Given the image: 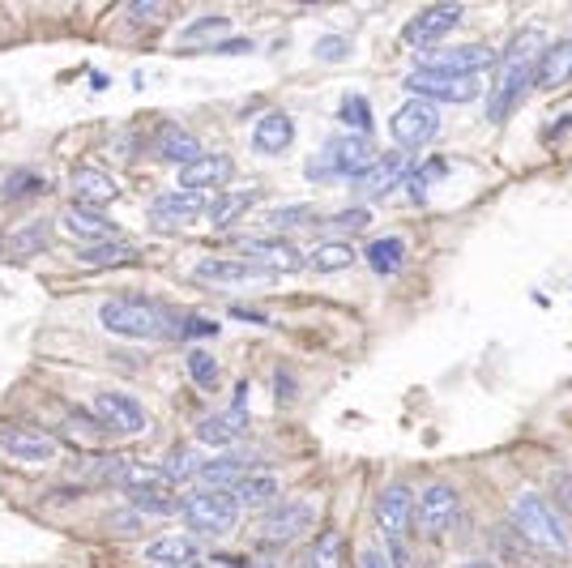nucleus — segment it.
Segmentation results:
<instances>
[{
  "label": "nucleus",
  "mask_w": 572,
  "mask_h": 568,
  "mask_svg": "<svg viewBox=\"0 0 572 568\" xmlns=\"http://www.w3.org/2000/svg\"><path fill=\"white\" fill-rule=\"evenodd\" d=\"M227 30H231V22H227V18H201V22H193V26L184 30V43H188V47H197V43H214L218 35H227Z\"/></svg>",
  "instance_id": "obj_42"
},
{
  "label": "nucleus",
  "mask_w": 572,
  "mask_h": 568,
  "mask_svg": "<svg viewBox=\"0 0 572 568\" xmlns=\"http://www.w3.org/2000/svg\"><path fill=\"white\" fill-rule=\"evenodd\" d=\"M372 163H376L372 141L363 133H346V137H333L316 163H308V180H351V184H359L363 171Z\"/></svg>",
  "instance_id": "obj_3"
},
{
  "label": "nucleus",
  "mask_w": 572,
  "mask_h": 568,
  "mask_svg": "<svg viewBox=\"0 0 572 568\" xmlns=\"http://www.w3.org/2000/svg\"><path fill=\"white\" fill-rule=\"evenodd\" d=\"M184 334H188V338H201V334H214V325H210V321H188Z\"/></svg>",
  "instance_id": "obj_51"
},
{
  "label": "nucleus",
  "mask_w": 572,
  "mask_h": 568,
  "mask_svg": "<svg viewBox=\"0 0 572 568\" xmlns=\"http://www.w3.org/2000/svg\"><path fill=\"white\" fill-rule=\"evenodd\" d=\"M376 526H380V534H385L397 551H402L410 526H415V496H410L406 483H389L385 492H380V500H376Z\"/></svg>",
  "instance_id": "obj_8"
},
{
  "label": "nucleus",
  "mask_w": 572,
  "mask_h": 568,
  "mask_svg": "<svg viewBox=\"0 0 572 568\" xmlns=\"http://www.w3.org/2000/svg\"><path fill=\"white\" fill-rule=\"evenodd\" d=\"M244 398H248V389L240 385V393H235V406L231 410H222V415H210V419H201L197 423V440L201 445H235V440L244 436L248 428V410H244Z\"/></svg>",
  "instance_id": "obj_17"
},
{
  "label": "nucleus",
  "mask_w": 572,
  "mask_h": 568,
  "mask_svg": "<svg viewBox=\"0 0 572 568\" xmlns=\"http://www.w3.org/2000/svg\"><path fill=\"white\" fill-rule=\"evenodd\" d=\"M231 176H235L231 154H201L197 163H188L180 171V188H188V193H214V188H222Z\"/></svg>",
  "instance_id": "obj_19"
},
{
  "label": "nucleus",
  "mask_w": 572,
  "mask_h": 568,
  "mask_svg": "<svg viewBox=\"0 0 572 568\" xmlns=\"http://www.w3.org/2000/svg\"><path fill=\"white\" fill-rule=\"evenodd\" d=\"M197 278L201 282H218V287H235V282H252V278H261L257 265H248L240 257H205L197 265Z\"/></svg>",
  "instance_id": "obj_27"
},
{
  "label": "nucleus",
  "mask_w": 572,
  "mask_h": 568,
  "mask_svg": "<svg viewBox=\"0 0 572 568\" xmlns=\"http://www.w3.org/2000/svg\"><path fill=\"white\" fill-rule=\"evenodd\" d=\"M99 321H103L107 334H120V338H158L167 329L154 304H146V299H129V295L103 299Z\"/></svg>",
  "instance_id": "obj_5"
},
{
  "label": "nucleus",
  "mask_w": 572,
  "mask_h": 568,
  "mask_svg": "<svg viewBox=\"0 0 572 568\" xmlns=\"http://www.w3.org/2000/svg\"><path fill=\"white\" fill-rule=\"evenodd\" d=\"M402 257H406V244L397 240V235H385V240H372L368 244V265L380 274V278H389V274H397V265H402Z\"/></svg>",
  "instance_id": "obj_35"
},
{
  "label": "nucleus",
  "mask_w": 572,
  "mask_h": 568,
  "mask_svg": "<svg viewBox=\"0 0 572 568\" xmlns=\"http://www.w3.org/2000/svg\"><path fill=\"white\" fill-rule=\"evenodd\" d=\"M389 133L397 141V150H406V154L410 150H423L427 141L440 133V112H436L432 103H423V99H410V103H402L393 112Z\"/></svg>",
  "instance_id": "obj_6"
},
{
  "label": "nucleus",
  "mask_w": 572,
  "mask_h": 568,
  "mask_svg": "<svg viewBox=\"0 0 572 568\" xmlns=\"http://www.w3.org/2000/svg\"><path fill=\"white\" fill-rule=\"evenodd\" d=\"M321 227L325 231H342V235L363 231V227H368V210H338V214H329Z\"/></svg>",
  "instance_id": "obj_44"
},
{
  "label": "nucleus",
  "mask_w": 572,
  "mask_h": 568,
  "mask_svg": "<svg viewBox=\"0 0 572 568\" xmlns=\"http://www.w3.org/2000/svg\"><path fill=\"white\" fill-rule=\"evenodd\" d=\"M47 235H52V227L43 223V218H35V223H22L18 231H9V240H5V257L9 261H26V257H35V252L47 248Z\"/></svg>",
  "instance_id": "obj_30"
},
{
  "label": "nucleus",
  "mask_w": 572,
  "mask_h": 568,
  "mask_svg": "<svg viewBox=\"0 0 572 568\" xmlns=\"http://www.w3.org/2000/svg\"><path fill=\"white\" fill-rule=\"evenodd\" d=\"M346 52H351V39L346 35H325L321 43H316V56L321 60H342Z\"/></svg>",
  "instance_id": "obj_47"
},
{
  "label": "nucleus",
  "mask_w": 572,
  "mask_h": 568,
  "mask_svg": "<svg viewBox=\"0 0 572 568\" xmlns=\"http://www.w3.org/2000/svg\"><path fill=\"white\" fill-rule=\"evenodd\" d=\"M0 453L13 457V462H26V466H43L60 453V445H56V436H47V432L13 428L9 423V428H0Z\"/></svg>",
  "instance_id": "obj_12"
},
{
  "label": "nucleus",
  "mask_w": 572,
  "mask_h": 568,
  "mask_svg": "<svg viewBox=\"0 0 572 568\" xmlns=\"http://www.w3.org/2000/svg\"><path fill=\"white\" fill-rule=\"evenodd\" d=\"M73 197L82 201V210L99 214L103 205H111V201L120 197V184H116V176H111V171H103V167H77V171H73Z\"/></svg>",
  "instance_id": "obj_18"
},
{
  "label": "nucleus",
  "mask_w": 572,
  "mask_h": 568,
  "mask_svg": "<svg viewBox=\"0 0 572 568\" xmlns=\"http://www.w3.org/2000/svg\"><path fill=\"white\" fill-rule=\"evenodd\" d=\"M167 5H146V0H141V5H129V18L133 22H167Z\"/></svg>",
  "instance_id": "obj_48"
},
{
  "label": "nucleus",
  "mask_w": 572,
  "mask_h": 568,
  "mask_svg": "<svg viewBox=\"0 0 572 568\" xmlns=\"http://www.w3.org/2000/svg\"><path fill=\"white\" fill-rule=\"evenodd\" d=\"M406 171H410V154L406 150H389V154H380L368 171H363L359 188L368 197H385V193H393V184L406 180Z\"/></svg>",
  "instance_id": "obj_20"
},
{
  "label": "nucleus",
  "mask_w": 572,
  "mask_h": 568,
  "mask_svg": "<svg viewBox=\"0 0 572 568\" xmlns=\"http://www.w3.org/2000/svg\"><path fill=\"white\" fill-rule=\"evenodd\" d=\"M133 509L137 513H154V517H171V513H180V500H171L167 492H133Z\"/></svg>",
  "instance_id": "obj_40"
},
{
  "label": "nucleus",
  "mask_w": 572,
  "mask_h": 568,
  "mask_svg": "<svg viewBox=\"0 0 572 568\" xmlns=\"http://www.w3.org/2000/svg\"><path fill=\"white\" fill-rule=\"evenodd\" d=\"M257 470V457H240V453H227V457H218V462H205L201 470V483L205 487H214V492H227L231 483H240L244 475H252Z\"/></svg>",
  "instance_id": "obj_25"
},
{
  "label": "nucleus",
  "mask_w": 572,
  "mask_h": 568,
  "mask_svg": "<svg viewBox=\"0 0 572 568\" xmlns=\"http://www.w3.org/2000/svg\"><path fill=\"white\" fill-rule=\"evenodd\" d=\"M555 500H560L564 513H572V475H564L560 483H555Z\"/></svg>",
  "instance_id": "obj_50"
},
{
  "label": "nucleus",
  "mask_w": 572,
  "mask_h": 568,
  "mask_svg": "<svg viewBox=\"0 0 572 568\" xmlns=\"http://www.w3.org/2000/svg\"><path fill=\"white\" fill-rule=\"evenodd\" d=\"M240 261L257 265L261 274H295L304 257L286 240H261V235H252V240H240Z\"/></svg>",
  "instance_id": "obj_13"
},
{
  "label": "nucleus",
  "mask_w": 572,
  "mask_h": 568,
  "mask_svg": "<svg viewBox=\"0 0 572 568\" xmlns=\"http://www.w3.org/2000/svg\"><path fill=\"white\" fill-rule=\"evenodd\" d=\"M419 526H423V534H444L453 522H457V492L449 483H427L423 487V496H419Z\"/></svg>",
  "instance_id": "obj_15"
},
{
  "label": "nucleus",
  "mask_w": 572,
  "mask_h": 568,
  "mask_svg": "<svg viewBox=\"0 0 572 568\" xmlns=\"http://www.w3.org/2000/svg\"><path fill=\"white\" fill-rule=\"evenodd\" d=\"M265 223L269 227H312L316 214H312V205H286V210H269Z\"/></svg>",
  "instance_id": "obj_43"
},
{
  "label": "nucleus",
  "mask_w": 572,
  "mask_h": 568,
  "mask_svg": "<svg viewBox=\"0 0 572 568\" xmlns=\"http://www.w3.org/2000/svg\"><path fill=\"white\" fill-rule=\"evenodd\" d=\"M116 487H124V492H163L167 487V475H163V466H146V462H129L124 466V475H120V483Z\"/></svg>",
  "instance_id": "obj_33"
},
{
  "label": "nucleus",
  "mask_w": 572,
  "mask_h": 568,
  "mask_svg": "<svg viewBox=\"0 0 572 568\" xmlns=\"http://www.w3.org/2000/svg\"><path fill=\"white\" fill-rule=\"evenodd\" d=\"M406 90L423 103H470L474 94H479V82H470V77H444L432 69H415L406 77Z\"/></svg>",
  "instance_id": "obj_11"
},
{
  "label": "nucleus",
  "mask_w": 572,
  "mask_h": 568,
  "mask_svg": "<svg viewBox=\"0 0 572 568\" xmlns=\"http://www.w3.org/2000/svg\"><path fill=\"white\" fill-rule=\"evenodd\" d=\"M308 265L316 274H342V270H351V265H355V248L346 240H325V244L312 248Z\"/></svg>",
  "instance_id": "obj_32"
},
{
  "label": "nucleus",
  "mask_w": 572,
  "mask_h": 568,
  "mask_svg": "<svg viewBox=\"0 0 572 568\" xmlns=\"http://www.w3.org/2000/svg\"><path fill=\"white\" fill-rule=\"evenodd\" d=\"M94 415H99L107 432H120V436H137L150 428V415L141 410V402L129 398V393H116V389H103L99 398H94Z\"/></svg>",
  "instance_id": "obj_10"
},
{
  "label": "nucleus",
  "mask_w": 572,
  "mask_h": 568,
  "mask_svg": "<svg viewBox=\"0 0 572 568\" xmlns=\"http://www.w3.org/2000/svg\"><path fill=\"white\" fill-rule=\"evenodd\" d=\"M444 176V159H432V163H423L419 167V176L415 180H410V193H415L419 201L427 197V184H432V180H440Z\"/></svg>",
  "instance_id": "obj_46"
},
{
  "label": "nucleus",
  "mask_w": 572,
  "mask_h": 568,
  "mask_svg": "<svg viewBox=\"0 0 572 568\" xmlns=\"http://www.w3.org/2000/svg\"><path fill=\"white\" fill-rule=\"evenodd\" d=\"M457 568H491V564H483V560H470V564H457Z\"/></svg>",
  "instance_id": "obj_52"
},
{
  "label": "nucleus",
  "mask_w": 572,
  "mask_h": 568,
  "mask_svg": "<svg viewBox=\"0 0 572 568\" xmlns=\"http://www.w3.org/2000/svg\"><path fill=\"white\" fill-rule=\"evenodd\" d=\"M201 470H205V457L197 449H176L163 462V475L167 483H188V479H201Z\"/></svg>",
  "instance_id": "obj_37"
},
{
  "label": "nucleus",
  "mask_w": 572,
  "mask_h": 568,
  "mask_svg": "<svg viewBox=\"0 0 572 568\" xmlns=\"http://www.w3.org/2000/svg\"><path fill=\"white\" fill-rule=\"evenodd\" d=\"M65 432L73 445H82L86 453H99L103 449V440H107V428L99 423V415H94V410H73V415H65Z\"/></svg>",
  "instance_id": "obj_29"
},
{
  "label": "nucleus",
  "mask_w": 572,
  "mask_h": 568,
  "mask_svg": "<svg viewBox=\"0 0 572 568\" xmlns=\"http://www.w3.org/2000/svg\"><path fill=\"white\" fill-rule=\"evenodd\" d=\"M60 223H65V231L73 235V240H82L86 248L90 244H103V240H120V231L111 227L103 214H94V210H65Z\"/></svg>",
  "instance_id": "obj_26"
},
{
  "label": "nucleus",
  "mask_w": 572,
  "mask_h": 568,
  "mask_svg": "<svg viewBox=\"0 0 572 568\" xmlns=\"http://www.w3.org/2000/svg\"><path fill=\"white\" fill-rule=\"evenodd\" d=\"M124 466H129V457H120V453H86L77 462H69L65 479L69 483H120Z\"/></svg>",
  "instance_id": "obj_21"
},
{
  "label": "nucleus",
  "mask_w": 572,
  "mask_h": 568,
  "mask_svg": "<svg viewBox=\"0 0 572 568\" xmlns=\"http://www.w3.org/2000/svg\"><path fill=\"white\" fill-rule=\"evenodd\" d=\"M513 526L530 547L547 551V556H568L572 551V539L560 522V513H551V504L538 492H521L513 500Z\"/></svg>",
  "instance_id": "obj_2"
},
{
  "label": "nucleus",
  "mask_w": 572,
  "mask_h": 568,
  "mask_svg": "<svg viewBox=\"0 0 572 568\" xmlns=\"http://www.w3.org/2000/svg\"><path fill=\"white\" fill-rule=\"evenodd\" d=\"M295 141V124L286 112H269L257 120V129H252V150L257 154H286Z\"/></svg>",
  "instance_id": "obj_23"
},
{
  "label": "nucleus",
  "mask_w": 572,
  "mask_h": 568,
  "mask_svg": "<svg viewBox=\"0 0 572 568\" xmlns=\"http://www.w3.org/2000/svg\"><path fill=\"white\" fill-rule=\"evenodd\" d=\"M252 201H257V193H227L210 201V227H231L235 218H244L252 210Z\"/></svg>",
  "instance_id": "obj_36"
},
{
  "label": "nucleus",
  "mask_w": 572,
  "mask_h": 568,
  "mask_svg": "<svg viewBox=\"0 0 572 568\" xmlns=\"http://www.w3.org/2000/svg\"><path fill=\"white\" fill-rule=\"evenodd\" d=\"M227 492L235 496V504H269V500H278L282 483H278V475H265V470H252V475H244L240 483H231Z\"/></svg>",
  "instance_id": "obj_31"
},
{
  "label": "nucleus",
  "mask_w": 572,
  "mask_h": 568,
  "mask_svg": "<svg viewBox=\"0 0 572 568\" xmlns=\"http://www.w3.org/2000/svg\"><path fill=\"white\" fill-rule=\"evenodd\" d=\"M82 261L86 265H103V270H107V265H129V261H137V248L120 235V240H103V244L82 248Z\"/></svg>",
  "instance_id": "obj_34"
},
{
  "label": "nucleus",
  "mask_w": 572,
  "mask_h": 568,
  "mask_svg": "<svg viewBox=\"0 0 572 568\" xmlns=\"http://www.w3.org/2000/svg\"><path fill=\"white\" fill-rule=\"evenodd\" d=\"M338 116H342V124H346V129H355V133H363V137H368V129H372V112H368V99H359V94H351V99H342Z\"/></svg>",
  "instance_id": "obj_39"
},
{
  "label": "nucleus",
  "mask_w": 572,
  "mask_h": 568,
  "mask_svg": "<svg viewBox=\"0 0 572 568\" xmlns=\"http://www.w3.org/2000/svg\"><path fill=\"white\" fill-rule=\"evenodd\" d=\"M312 522V504L308 500H278L274 509L261 517V539L269 543H291L308 530Z\"/></svg>",
  "instance_id": "obj_14"
},
{
  "label": "nucleus",
  "mask_w": 572,
  "mask_h": 568,
  "mask_svg": "<svg viewBox=\"0 0 572 568\" xmlns=\"http://www.w3.org/2000/svg\"><path fill=\"white\" fill-rule=\"evenodd\" d=\"M308 568H342V534L325 530L321 539L312 543V564Z\"/></svg>",
  "instance_id": "obj_38"
},
{
  "label": "nucleus",
  "mask_w": 572,
  "mask_h": 568,
  "mask_svg": "<svg viewBox=\"0 0 572 568\" xmlns=\"http://www.w3.org/2000/svg\"><path fill=\"white\" fill-rule=\"evenodd\" d=\"M188 372H193L197 389H214L218 385V364L210 359V351H188Z\"/></svg>",
  "instance_id": "obj_41"
},
{
  "label": "nucleus",
  "mask_w": 572,
  "mask_h": 568,
  "mask_svg": "<svg viewBox=\"0 0 572 568\" xmlns=\"http://www.w3.org/2000/svg\"><path fill=\"white\" fill-rule=\"evenodd\" d=\"M496 65H500V56L487 43H457V47H444V52H432V60L423 69L444 73V77H470L474 82L483 69H496Z\"/></svg>",
  "instance_id": "obj_9"
},
{
  "label": "nucleus",
  "mask_w": 572,
  "mask_h": 568,
  "mask_svg": "<svg viewBox=\"0 0 572 568\" xmlns=\"http://www.w3.org/2000/svg\"><path fill=\"white\" fill-rule=\"evenodd\" d=\"M359 568H393L380 547H359Z\"/></svg>",
  "instance_id": "obj_49"
},
{
  "label": "nucleus",
  "mask_w": 572,
  "mask_h": 568,
  "mask_svg": "<svg viewBox=\"0 0 572 568\" xmlns=\"http://www.w3.org/2000/svg\"><path fill=\"white\" fill-rule=\"evenodd\" d=\"M543 47H547V39H543V30H534V26L521 30V35L508 43L504 60L496 65V86H491V99H487V120L500 124L521 103V94H526L530 82H534V69H538Z\"/></svg>",
  "instance_id": "obj_1"
},
{
  "label": "nucleus",
  "mask_w": 572,
  "mask_h": 568,
  "mask_svg": "<svg viewBox=\"0 0 572 568\" xmlns=\"http://www.w3.org/2000/svg\"><path fill=\"white\" fill-rule=\"evenodd\" d=\"M180 517L188 522L193 534H205V539H222L231 534L235 522H240V504H235L231 492H214V487H201V492L180 500Z\"/></svg>",
  "instance_id": "obj_4"
},
{
  "label": "nucleus",
  "mask_w": 572,
  "mask_h": 568,
  "mask_svg": "<svg viewBox=\"0 0 572 568\" xmlns=\"http://www.w3.org/2000/svg\"><path fill=\"white\" fill-rule=\"evenodd\" d=\"M244 568H278V564H269V560H257V564H244Z\"/></svg>",
  "instance_id": "obj_53"
},
{
  "label": "nucleus",
  "mask_w": 572,
  "mask_h": 568,
  "mask_svg": "<svg viewBox=\"0 0 572 568\" xmlns=\"http://www.w3.org/2000/svg\"><path fill=\"white\" fill-rule=\"evenodd\" d=\"M197 551H201L197 539H188V534H163L150 547H141V556L163 568H184V564H197Z\"/></svg>",
  "instance_id": "obj_24"
},
{
  "label": "nucleus",
  "mask_w": 572,
  "mask_h": 568,
  "mask_svg": "<svg viewBox=\"0 0 572 568\" xmlns=\"http://www.w3.org/2000/svg\"><path fill=\"white\" fill-rule=\"evenodd\" d=\"M154 150H158V159H167L176 167H188V163L201 159V141L188 129H163V133H158V141H154Z\"/></svg>",
  "instance_id": "obj_28"
},
{
  "label": "nucleus",
  "mask_w": 572,
  "mask_h": 568,
  "mask_svg": "<svg viewBox=\"0 0 572 568\" xmlns=\"http://www.w3.org/2000/svg\"><path fill=\"white\" fill-rule=\"evenodd\" d=\"M572 77V39H555L543 47V56H538V69H534V86L543 90H560Z\"/></svg>",
  "instance_id": "obj_22"
},
{
  "label": "nucleus",
  "mask_w": 572,
  "mask_h": 568,
  "mask_svg": "<svg viewBox=\"0 0 572 568\" xmlns=\"http://www.w3.org/2000/svg\"><path fill=\"white\" fill-rule=\"evenodd\" d=\"M184 568H218V564H184Z\"/></svg>",
  "instance_id": "obj_54"
},
{
  "label": "nucleus",
  "mask_w": 572,
  "mask_h": 568,
  "mask_svg": "<svg viewBox=\"0 0 572 568\" xmlns=\"http://www.w3.org/2000/svg\"><path fill=\"white\" fill-rule=\"evenodd\" d=\"M141 513L137 509H116V513H107V530L111 534H141Z\"/></svg>",
  "instance_id": "obj_45"
},
{
  "label": "nucleus",
  "mask_w": 572,
  "mask_h": 568,
  "mask_svg": "<svg viewBox=\"0 0 572 568\" xmlns=\"http://www.w3.org/2000/svg\"><path fill=\"white\" fill-rule=\"evenodd\" d=\"M201 214H210V193H188V188H180V193H163L150 205V218L158 227H188Z\"/></svg>",
  "instance_id": "obj_16"
},
{
  "label": "nucleus",
  "mask_w": 572,
  "mask_h": 568,
  "mask_svg": "<svg viewBox=\"0 0 572 568\" xmlns=\"http://www.w3.org/2000/svg\"><path fill=\"white\" fill-rule=\"evenodd\" d=\"M457 22H462V5H427V9H419L415 18L406 22L402 39L410 47H419V52H432V47H440L444 39L453 35Z\"/></svg>",
  "instance_id": "obj_7"
}]
</instances>
